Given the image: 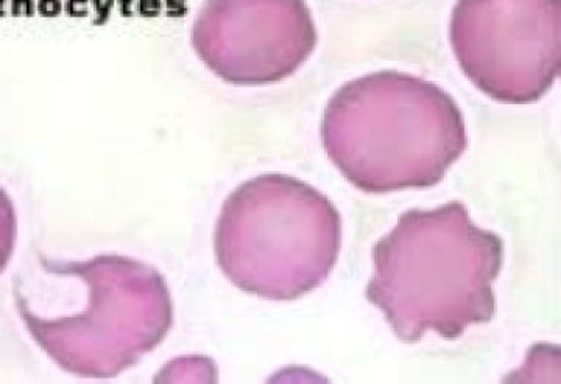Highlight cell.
<instances>
[{
  "instance_id": "6",
  "label": "cell",
  "mask_w": 561,
  "mask_h": 384,
  "mask_svg": "<svg viewBox=\"0 0 561 384\" xmlns=\"http://www.w3.org/2000/svg\"><path fill=\"white\" fill-rule=\"evenodd\" d=\"M306 0H205L192 47L210 72L234 86L289 79L317 47Z\"/></svg>"
},
{
  "instance_id": "2",
  "label": "cell",
  "mask_w": 561,
  "mask_h": 384,
  "mask_svg": "<svg viewBox=\"0 0 561 384\" xmlns=\"http://www.w3.org/2000/svg\"><path fill=\"white\" fill-rule=\"evenodd\" d=\"M371 260L365 295L401 341L419 342L427 331L457 339L496 315L504 243L476 226L459 201L402 213L373 246Z\"/></svg>"
},
{
  "instance_id": "3",
  "label": "cell",
  "mask_w": 561,
  "mask_h": 384,
  "mask_svg": "<svg viewBox=\"0 0 561 384\" xmlns=\"http://www.w3.org/2000/svg\"><path fill=\"white\" fill-rule=\"evenodd\" d=\"M320 136L346 181L376 195L437 186L468 148L456 100L432 81L398 70L337 89Z\"/></svg>"
},
{
  "instance_id": "5",
  "label": "cell",
  "mask_w": 561,
  "mask_h": 384,
  "mask_svg": "<svg viewBox=\"0 0 561 384\" xmlns=\"http://www.w3.org/2000/svg\"><path fill=\"white\" fill-rule=\"evenodd\" d=\"M449 39L483 94L504 105L537 103L561 72V0H457Z\"/></svg>"
},
{
  "instance_id": "7",
  "label": "cell",
  "mask_w": 561,
  "mask_h": 384,
  "mask_svg": "<svg viewBox=\"0 0 561 384\" xmlns=\"http://www.w3.org/2000/svg\"><path fill=\"white\" fill-rule=\"evenodd\" d=\"M18 223L13 202L0 187V275L9 265L16 245Z\"/></svg>"
},
{
  "instance_id": "4",
  "label": "cell",
  "mask_w": 561,
  "mask_h": 384,
  "mask_svg": "<svg viewBox=\"0 0 561 384\" xmlns=\"http://www.w3.org/2000/svg\"><path fill=\"white\" fill-rule=\"evenodd\" d=\"M342 247V218L297 177L245 181L221 206L217 265L232 286L271 301H295L327 282Z\"/></svg>"
},
{
  "instance_id": "1",
  "label": "cell",
  "mask_w": 561,
  "mask_h": 384,
  "mask_svg": "<svg viewBox=\"0 0 561 384\" xmlns=\"http://www.w3.org/2000/svg\"><path fill=\"white\" fill-rule=\"evenodd\" d=\"M14 295L33 339L61 369L83 379H114L138 364L175 319L164 276L125 256L39 257Z\"/></svg>"
}]
</instances>
